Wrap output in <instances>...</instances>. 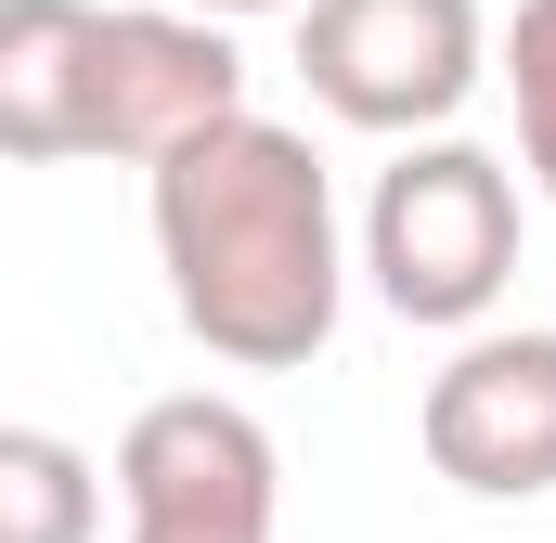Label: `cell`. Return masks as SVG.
<instances>
[{"label":"cell","instance_id":"cell-3","mask_svg":"<svg viewBox=\"0 0 556 543\" xmlns=\"http://www.w3.org/2000/svg\"><path fill=\"white\" fill-rule=\"evenodd\" d=\"M298 78L324 117L415 142L453 130L466 91L492 78V26H479V0H298Z\"/></svg>","mask_w":556,"mask_h":543},{"label":"cell","instance_id":"cell-4","mask_svg":"<svg viewBox=\"0 0 556 543\" xmlns=\"http://www.w3.org/2000/svg\"><path fill=\"white\" fill-rule=\"evenodd\" d=\"M117 543H273L285 531V453L220 389H168L117 440Z\"/></svg>","mask_w":556,"mask_h":543},{"label":"cell","instance_id":"cell-8","mask_svg":"<svg viewBox=\"0 0 556 543\" xmlns=\"http://www.w3.org/2000/svg\"><path fill=\"white\" fill-rule=\"evenodd\" d=\"M104 531V466L65 427H0V543H91Z\"/></svg>","mask_w":556,"mask_h":543},{"label":"cell","instance_id":"cell-6","mask_svg":"<svg viewBox=\"0 0 556 543\" xmlns=\"http://www.w3.org/2000/svg\"><path fill=\"white\" fill-rule=\"evenodd\" d=\"M233 104H247V52H233L220 13L155 0V13H104L91 26V155L155 168L168 142H194Z\"/></svg>","mask_w":556,"mask_h":543},{"label":"cell","instance_id":"cell-9","mask_svg":"<svg viewBox=\"0 0 556 543\" xmlns=\"http://www.w3.org/2000/svg\"><path fill=\"white\" fill-rule=\"evenodd\" d=\"M505 91H518V155H531V181L556 194V0H518V26H505Z\"/></svg>","mask_w":556,"mask_h":543},{"label":"cell","instance_id":"cell-10","mask_svg":"<svg viewBox=\"0 0 556 543\" xmlns=\"http://www.w3.org/2000/svg\"><path fill=\"white\" fill-rule=\"evenodd\" d=\"M181 13H220V26H247V13H298V0H181Z\"/></svg>","mask_w":556,"mask_h":543},{"label":"cell","instance_id":"cell-7","mask_svg":"<svg viewBox=\"0 0 556 543\" xmlns=\"http://www.w3.org/2000/svg\"><path fill=\"white\" fill-rule=\"evenodd\" d=\"M91 0H0V155H91Z\"/></svg>","mask_w":556,"mask_h":543},{"label":"cell","instance_id":"cell-1","mask_svg":"<svg viewBox=\"0 0 556 543\" xmlns=\"http://www.w3.org/2000/svg\"><path fill=\"white\" fill-rule=\"evenodd\" d=\"M155 272H168V311L207 363L298 376L337 337V298H350L337 181H324L311 130L233 104L194 142H168L155 155Z\"/></svg>","mask_w":556,"mask_h":543},{"label":"cell","instance_id":"cell-2","mask_svg":"<svg viewBox=\"0 0 556 543\" xmlns=\"http://www.w3.org/2000/svg\"><path fill=\"white\" fill-rule=\"evenodd\" d=\"M363 272L402 324H440L466 337L505 272H518V168L492 142H453V130H415L389 168H376V207H363Z\"/></svg>","mask_w":556,"mask_h":543},{"label":"cell","instance_id":"cell-5","mask_svg":"<svg viewBox=\"0 0 556 543\" xmlns=\"http://www.w3.org/2000/svg\"><path fill=\"white\" fill-rule=\"evenodd\" d=\"M427 466L479 505H544L556 492V324H466V350L415 402Z\"/></svg>","mask_w":556,"mask_h":543}]
</instances>
